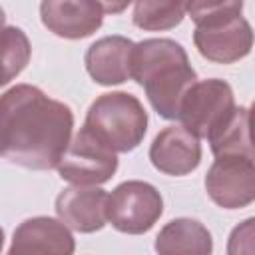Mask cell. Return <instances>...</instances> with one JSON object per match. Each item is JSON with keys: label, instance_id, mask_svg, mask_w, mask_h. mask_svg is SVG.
Segmentation results:
<instances>
[{"label": "cell", "instance_id": "1", "mask_svg": "<svg viewBox=\"0 0 255 255\" xmlns=\"http://www.w3.org/2000/svg\"><path fill=\"white\" fill-rule=\"evenodd\" d=\"M74 128L68 104L40 88L16 84L0 96V157L34 169H54L66 151Z\"/></svg>", "mask_w": 255, "mask_h": 255}, {"label": "cell", "instance_id": "2", "mask_svg": "<svg viewBox=\"0 0 255 255\" xmlns=\"http://www.w3.org/2000/svg\"><path fill=\"white\" fill-rule=\"evenodd\" d=\"M131 80L163 120H177L185 92L197 82L185 48L171 38H147L133 46Z\"/></svg>", "mask_w": 255, "mask_h": 255}, {"label": "cell", "instance_id": "3", "mask_svg": "<svg viewBox=\"0 0 255 255\" xmlns=\"http://www.w3.org/2000/svg\"><path fill=\"white\" fill-rule=\"evenodd\" d=\"M241 0L185 4V12L195 22L193 44L205 60L233 64L249 56L253 48V30L241 16Z\"/></svg>", "mask_w": 255, "mask_h": 255}, {"label": "cell", "instance_id": "4", "mask_svg": "<svg viewBox=\"0 0 255 255\" xmlns=\"http://www.w3.org/2000/svg\"><path fill=\"white\" fill-rule=\"evenodd\" d=\"M82 128L116 155L128 153L143 141L147 112L133 94L108 92L92 102Z\"/></svg>", "mask_w": 255, "mask_h": 255}, {"label": "cell", "instance_id": "5", "mask_svg": "<svg viewBox=\"0 0 255 255\" xmlns=\"http://www.w3.org/2000/svg\"><path fill=\"white\" fill-rule=\"evenodd\" d=\"M235 96L231 86L219 78L195 82L179 104L177 120L197 139H209L235 112Z\"/></svg>", "mask_w": 255, "mask_h": 255}, {"label": "cell", "instance_id": "6", "mask_svg": "<svg viewBox=\"0 0 255 255\" xmlns=\"http://www.w3.org/2000/svg\"><path fill=\"white\" fill-rule=\"evenodd\" d=\"M163 213L161 193L147 181L129 179L120 183L106 203V215L114 229L128 235L147 233Z\"/></svg>", "mask_w": 255, "mask_h": 255}, {"label": "cell", "instance_id": "7", "mask_svg": "<svg viewBox=\"0 0 255 255\" xmlns=\"http://www.w3.org/2000/svg\"><path fill=\"white\" fill-rule=\"evenodd\" d=\"M56 169L64 181L72 185L92 187L114 177L118 169V155L82 128L74 135V139H70Z\"/></svg>", "mask_w": 255, "mask_h": 255}, {"label": "cell", "instance_id": "8", "mask_svg": "<svg viewBox=\"0 0 255 255\" xmlns=\"http://www.w3.org/2000/svg\"><path fill=\"white\" fill-rule=\"evenodd\" d=\"M205 191L223 209H241L255 199L253 157L219 155L205 175Z\"/></svg>", "mask_w": 255, "mask_h": 255}, {"label": "cell", "instance_id": "9", "mask_svg": "<svg viewBox=\"0 0 255 255\" xmlns=\"http://www.w3.org/2000/svg\"><path fill=\"white\" fill-rule=\"evenodd\" d=\"M106 16L104 2L96 0H46L40 4L42 24L66 40H82L100 30Z\"/></svg>", "mask_w": 255, "mask_h": 255}, {"label": "cell", "instance_id": "10", "mask_svg": "<svg viewBox=\"0 0 255 255\" xmlns=\"http://www.w3.org/2000/svg\"><path fill=\"white\" fill-rule=\"evenodd\" d=\"M74 235L60 219L38 215L14 229L6 255H74Z\"/></svg>", "mask_w": 255, "mask_h": 255}, {"label": "cell", "instance_id": "11", "mask_svg": "<svg viewBox=\"0 0 255 255\" xmlns=\"http://www.w3.org/2000/svg\"><path fill=\"white\" fill-rule=\"evenodd\" d=\"M149 161L165 175H187L201 163V143L183 126H167L153 137Z\"/></svg>", "mask_w": 255, "mask_h": 255}, {"label": "cell", "instance_id": "12", "mask_svg": "<svg viewBox=\"0 0 255 255\" xmlns=\"http://www.w3.org/2000/svg\"><path fill=\"white\" fill-rule=\"evenodd\" d=\"M108 193L100 187H66L56 197V215L58 219L78 231V233H96L108 223L106 215Z\"/></svg>", "mask_w": 255, "mask_h": 255}, {"label": "cell", "instance_id": "13", "mask_svg": "<svg viewBox=\"0 0 255 255\" xmlns=\"http://www.w3.org/2000/svg\"><path fill=\"white\" fill-rule=\"evenodd\" d=\"M133 42L126 36H104L96 40L84 56L92 80L100 86H116L131 80Z\"/></svg>", "mask_w": 255, "mask_h": 255}, {"label": "cell", "instance_id": "14", "mask_svg": "<svg viewBox=\"0 0 255 255\" xmlns=\"http://www.w3.org/2000/svg\"><path fill=\"white\" fill-rule=\"evenodd\" d=\"M153 249L157 255H211L213 239L197 219L177 217L159 229Z\"/></svg>", "mask_w": 255, "mask_h": 255}, {"label": "cell", "instance_id": "15", "mask_svg": "<svg viewBox=\"0 0 255 255\" xmlns=\"http://www.w3.org/2000/svg\"><path fill=\"white\" fill-rule=\"evenodd\" d=\"M251 112L245 106L235 108L231 118L207 139L213 157L219 155H245L253 157L251 145Z\"/></svg>", "mask_w": 255, "mask_h": 255}, {"label": "cell", "instance_id": "16", "mask_svg": "<svg viewBox=\"0 0 255 255\" xmlns=\"http://www.w3.org/2000/svg\"><path fill=\"white\" fill-rule=\"evenodd\" d=\"M32 46L26 32L18 26L0 28V88L10 84L28 66Z\"/></svg>", "mask_w": 255, "mask_h": 255}, {"label": "cell", "instance_id": "17", "mask_svg": "<svg viewBox=\"0 0 255 255\" xmlns=\"http://www.w3.org/2000/svg\"><path fill=\"white\" fill-rule=\"evenodd\" d=\"M185 18V4L163 0H139L133 4L131 20L137 28L159 32L175 28Z\"/></svg>", "mask_w": 255, "mask_h": 255}, {"label": "cell", "instance_id": "18", "mask_svg": "<svg viewBox=\"0 0 255 255\" xmlns=\"http://www.w3.org/2000/svg\"><path fill=\"white\" fill-rule=\"evenodd\" d=\"M227 255H255V219L247 217L233 227L227 239Z\"/></svg>", "mask_w": 255, "mask_h": 255}, {"label": "cell", "instance_id": "19", "mask_svg": "<svg viewBox=\"0 0 255 255\" xmlns=\"http://www.w3.org/2000/svg\"><path fill=\"white\" fill-rule=\"evenodd\" d=\"M4 22H6V16H4V8L0 6V28H4Z\"/></svg>", "mask_w": 255, "mask_h": 255}, {"label": "cell", "instance_id": "20", "mask_svg": "<svg viewBox=\"0 0 255 255\" xmlns=\"http://www.w3.org/2000/svg\"><path fill=\"white\" fill-rule=\"evenodd\" d=\"M2 247H4V229L0 227V253H2Z\"/></svg>", "mask_w": 255, "mask_h": 255}]
</instances>
